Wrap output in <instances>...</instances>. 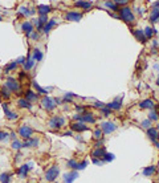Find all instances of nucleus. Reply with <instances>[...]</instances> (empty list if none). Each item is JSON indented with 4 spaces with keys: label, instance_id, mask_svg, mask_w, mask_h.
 <instances>
[{
    "label": "nucleus",
    "instance_id": "17",
    "mask_svg": "<svg viewBox=\"0 0 159 183\" xmlns=\"http://www.w3.org/2000/svg\"><path fill=\"white\" fill-rule=\"evenodd\" d=\"M21 31L25 33L26 37H29V35L35 31V25H33L31 21H23L21 23Z\"/></svg>",
    "mask_w": 159,
    "mask_h": 183
},
{
    "label": "nucleus",
    "instance_id": "21",
    "mask_svg": "<svg viewBox=\"0 0 159 183\" xmlns=\"http://www.w3.org/2000/svg\"><path fill=\"white\" fill-rule=\"evenodd\" d=\"M17 106H19V108H21V109H28V110H32L33 104H32V102H29L28 99H25V98H19L17 99Z\"/></svg>",
    "mask_w": 159,
    "mask_h": 183
},
{
    "label": "nucleus",
    "instance_id": "6",
    "mask_svg": "<svg viewBox=\"0 0 159 183\" xmlns=\"http://www.w3.org/2000/svg\"><path fill=\"white\" fill-rule=\"evenodd\" d=\"M17 134H19L23 139H28V138H32V137H33V134H35V130H33L31 126L23 125V126H20V128H19Z\"/></svg>",
    "mask_w": 159,
    "mask_h": 183
},
{
    "label": "nucleus",
    "instance_id": "52",
    "mask_svg": "<svg viewBox=\"0 0 159 183\" xmlns=\"http://www.w3.org/2000/svg\"><path fill=\"white\" fill-rule=\"evenodd\" d=\"M93 105H94L95 108H98V109H101V108H104V106H106V105L104 104V102H99V101H95Z\"/></svg>",
    "mask_w": 159,
    "mask_h": 183
},
{
    "label": "nucleus",
    "instance_id": "9",
    "mask_svg": "<svg viewBox=\"0 0 159 183\" xmlns=\"http://www.w3.org/2000/svg\"><path fill=\"white\" fill-rule=\"evenodd\" d=\"M64 19L68 21H80L82 19V13L77 11H69L64 15Z\"/></svg>",
    "mask_w": 159,
    "mask_h": 183
},
{
    "label": "nucleus",
    "instance_id": "41",
    "mask_svg": "<svg viewBox=\"0 0 159 183\" xmlns=\"http://www.w3.org/2000/svg\"><path fill=\"white\" fill-rule=\"evenodd\" d=\"M77 97L76 94H73V93H66V94H64V97H62V101L64 102H73L72 98Z\"/></svg>",
    "mask_w": 159,
    "mask_h": 183
},
{
    "label": "nucleus",
    "instance_id": "34",
    "mask_svg": "<svg viewBox=\"0 0 159 183\" xmlns=\"http://www.w3.org/2000/svg\"><path fill=\"white\" fill-rule=\"evenodd\" d=\"M17 66H19V64L16 61L9 62L8 65L4 66V73H9V72H12V71H16V69H17Z\"/></svg>",
    "mask_w": 159,
    "mask_h": 183
},
{
    "label": "nucleus",
    "instance_id": "3",
    "mask_svg": "<svg viewBox=\"0 0 159 183\" xmlns=\"http://www.w3.org/2000/svg\"><path fill=\"white\" fill-rule=\"evenodd\" d=\"M5 86L9 89L12 93H16V94H21V85H20V81L16 78H11L8 77L5 80Z\"/></svg>",
    "mask_w": 159,
    "mask_h": 183
},
{
    "label": "nucleus",
    "instance_id": "50",
    "mask_svg": "<svg viewBox=\"0 0 159 183\" xmlns=\"http://www.w3.org/2000/svg\"><path fill=\"white\" fill-rule=\"evenodd\" d=\"M92 162H93V163H94V165H101V166L105 163V162L102 161L101 158H92Z\"/></svg>",
    "mask_w": 159,
    "mask_h": 183
},
{
    "label": "nucleus",
    "instance_id": "37",
    "mask_svg": "<svg viewBox=\"0 0 159 183\" xmlns=\"http://www.w3.org/2000/svg\"><path fill=\"white\" fill-rule=\"evenodd\" d=\"M150 21L151 23H158L159 21V9H152L150 15Z\"/></svg>",
    "mask_w": 159,
    "mask_h": 183
},
{
    "label": "nucleus",
    "instance_id": "47",
    "mask_svg": "<svg viewBox=\"0 0 159 183\" xmlns=\"http://www.w3.org/2000/svg\"><path fill=\"white\" fill-rule=\"evenodd\" d=\"M8 138H9V134H8V133L0 130V142H2V141H7Z\"/></svg>",
    "mask_w": 159,
    "mask_h": 183
},
{
    "label": "nucleus",
    "instance_id": "54",
    "mask_svg": "<svg viewBox=\"0 0 159 183\" xmlns=\"http://www.w3.org/2000/svg\"><path fill=\"white\" fill-rule=\"evenodd\" d=\"M9 139H11V141H15V139H17V137H16V133H15V131L9 133Z\"/></svg>",
    "mask_w": 159,
    "mask_h": 183
},
{
    "label": "nucleus",
    "instance_id": "27",
    "mask_svg": "<svg viewBox=\"0 0 159 183\" xmlns=\"http://www.w3.org/2000/svg\"><path fill=\"white\" fill-rule=\"evenodd\" d=\"M35 60L32 58V56H28V57H26V60H25V62H24V65H23V68H24V71L25 72H29L31 71V69L33 68V66H35Z\"/></svg>",
    "mask_w": 159,
    "mask_h": 183
},
{
    "label": "nucleus",
    "instance_id": "35",
    "mask_svg": "<svg viewBox=\"0 0 159 183\" xmlns=\"http://www.w3.org/2000/svg\"><path fill=\"white\" fill-rule=\"evenodd\" d=\"M32 58L35 61H41L42 60V52L40 51L39 48H35L33 49V53H32Z\"/></svg>",
    "mask_w": 159,
    "mask_h": 183
},
{
    "label": "nucleus",
    "instance_id": "64",
    "mask_svg": "<svg viewBox=\"0 0 159 183\" xmlns=\"http://www.w3.org/2000/svg\"><path fill=\"white\" fill-rule=\"evenodd\" d=\"M158 78H159V76H158Z\"/></svg>",
    "mask_w": 159,
    "mask_h": 183
},
{
    "label": "nucleus",
    "instance_id": "4",
    "mask_svg": "<svg viewBox=\"0 0 159 183\" xmlns=\"http://www.w3.org/2000/svg\"><path fill=\"white\" fill-rule=\"evenodd\" d=\"M60 175V167L57 165H53L45 171V181L46 182H55Z\"/></svg>",
    "mask_w": 159,
    "mask_h": 183
},
{
    "label": "nucleus",
    "instance_id": "1",
    "mask_svg": "<svg viewBox=\"0 0 159 183\" xmlns=\"http://www.w3.org/2000/svg\"><path fill=\"white\" fill-rule=\"evenodd\" d=\"M118 15H119L122 21H125L129 27H131V24L135 21V15H134V12L131 11L130 7H122V8H119Z\"/></svg>",
    "mask_w": 159,
    "mask_h": 183
},
{
    "label": "nucleus",
    "instance_id": "57",
    "mask_svg": "<svg viewBox=\"0 0 159 183\" xmlns=\"http://www.w3.org/2000/svg\"><path fill=\"white\" fill-rule=\"evenodd\" d=\"M152 144H154V145H155V147H157L158 150H159V141H158V139H157V141H154Z\"/></svg>",
    "mask_w": 159,
    "mask_h": 183
},
{
    "label": "nucleus",
    "instance_id": "31",
    "mask_svg": "<svg viewBox=\"0 0 159 183\" xmlns=\"http://www.w3.org/2000/svg\"><path fill=\"white\" fill-rule=\"evenodd\" d=\"M148 119H150L151 122H158L159 121V112L157 109H151L150 113H148Z\"/></svg>",
    "mask_w": 159,
    "mask_h": 183
},
{
    "label": "nucleus",
    "instance_id": "46",
    "mask_svg": "<svg viewBox=\"0 0 159 183\" xmlns=\"http://www.w3.org/2000/svg\"><path fill=\"white\" fill-rule=\"evenodd\" d=\"M113 2H114L118 7H126V5L129 4V2H130V0H113Z\"/></svg>",
    "mask_w": 159,
    "mask_h": 183
},
{
    "label": "nucleus",
    "instance_id": "13",
    "mask_svg": "<svg viewBox=\"0 0 159 183\" xmlns=\"http://www.w3.org/2000/svg\"><path fill=\"white\" fill-rule=\"evenodd\" d=\"M2 106H3V110H4V114H5V118L7 119H9V121H16V119L19 118L17 113L9 110V108H8V105H7V104H3Z\"/></svg>",
    "mask_w": 159,
    "mask_h": 183
},
{
    "label": "nucleus",
    "instance_id": "22",
    "mask_svg": "<svg viewBox=\"0 0 159 183\" xmlns=\"http://www.w3.org/2000/svg\"><path fill=\"white\" fill-rule=\"evenodd\" d=\"M158 133L159 131L157 130V128H154V126H151V128H148L147 130H146V134H147V137L151 139V142L158 139Z\"/></svg>",
    "mask_w": 159,
    "mask_h": 183
},
{
    "label": "nucleus",
    "instance_id": "8",
    "mask_svg": "<svg viewBox=\"0 0 159 183\" xmlns=\"http://www.w3.org/2000/svg\"><path fill=\"white\" fill-rule=\"evenodd\" d=\"M101 130L104 131V134H111L117 130V125L114 122H110V121H105L101 124Z\"/></svg>",
    "mask_w": 159,
    "mask_h": 183
},
{
    "label": "nucleus",
    "instance_id": "30",
    "mask_svg": "<svg viewBox=\"0 0 159 183\" xmlns=\"http://www.w3.org/2000/svg\"><path fill=\"white\" fill-rule=\"evenodd\" d=\"M11 94H12V92L9 90L5 85H3L2 88H0V96H2L4 99H9V98H11Z\"/></svg>",
    "mask_w": 159,
    "mask_h": 183
},
{
    "label": "nucleus",
    "instance_id": "12",
    "mask_svg": "<svg viewBox=\"0 0 159 183\" xmlns=\"http://www.w3.org/2000/svg\"><path fill=\"white\" fill-rule=\"evenodd\" d=\"M77 178H78V171L77 170H72V171H69V172H66V174L62 175V181H64V183H73Z\"/></svg>",
    "mask_w": 159,
    "mask_h": 183
},
{
    "label": "nucleus",
    "instance_id": "16",
    "mask_svg": "<svg viewBox=\"0 0 159 183\" xmlns=\"http://www.w3.org/2000/svg\"><path fill=\"white\" fill-rule=\"evenodd\" d=\"M131 33H132V36H134V37L137 39L139 43H143V44H145V43L147 41V39H146V36H145L143 29H141V28L131 29Z\"/></svg>",
    "mask_w": 159,
    "mask_h": 183
},
{
    "label": "nucleus",
    "instance_id": "36",
    "mask_svg": "<svg viewBox=\"0 0 159 183\" xmlns=\"http://www.w3.org/2000/svg\"><path fill=\"white\" fill-rule=\"evenodd\" d=\"M11 149H12V150H16V151L21 150V149H23V142H20L19 139H15V141H12V142H11Z\"/></svg>",
    "mask_w": 159,
    "mask_h": 183
},
{
    "label": "nucleus",
    "instance_id": "49",
    "mask_svg": "<svg viewBox=\"0 0 159 183\" xmlns=\"http://www.w3.org/2000/svg\"><path fill=\"white\" fill-rule=\"evenodd\" d=\"M76 110H77L78 112V114H85V113L86 112H88V110H86V109L84 108V106H76Z\"/></svg>",
    "mask_w": 159,
    "mask_h": 183
},
{
    "label": "nucleus",
    "instance_id": "19",
    "mask_svg": "<svg viewBox=\"0 0 159 183\" xmlns=\"http://www.w3.org/2000/svg\"><path fill=\"white\" fill-rule=\"evenodd\" d=\"M74 7H77L80 9H84V11H88V9H90L93 7V4L90 2H88V0H77L74 3Z\"/></svg>",
    "mask_w": 159,
    "mask_h": 183
},
{
    "label": "nucleus",
    "instance_id": "25",
    "mask_svg": "<svg viewBox=\"0 0 159 183\" xmlns=\"http://www.w3.org/2000/svg\"><path fill=\"white\" fill-rule=\"evenodd\" d=\"M104 8L109 9L110 12H118V11H119V7L115 4L113 0H106L105 4H104Z\"/></svg>",
    "mask_w": 159,
    "mask_h": 183
},
{
    "label": "nucleus",
    "instance_id": "2",
    "mask_svg": "<svg viewBox=\"0 0 159 183\" xmlns=\"http://www.w3.org/2000/svg\"><path fill=\"white\" fill-rule=\"evenodd\" d=\"M66 125V118L62 115H53V117L48 121V126L52 130H61Z\"/></svg>",
    "mask_w": 159,
    "mask_h": 183
},
{
    "label": "nucleus",
    "instance_id": "63",
    "mask_svg": "<svg viewBox=\"0 0 159 183\" xmlns=\"http://www.w3.org/2000/svg\"><path fill=\"white\" fill-rule=\"evenodd\" d=\"M158 112H159V105H158Z\"/></svg>",
    "mask_w": 159,
    "mask_h": 183
},
{
    "label": "nucleus",
    "instance_id": "29",
    "mask_svg": "<svg viewBox=\"0 0 159 183\" xmlns=\"http://www.w3.org/2000/svg\"><path fill=\"white\" fill-rule=\"evenodd\" d=\"M52 7L51 5H37V13L39 15H48L49 12L52 11Z\"/></svg>",
    "mask_w": 159,
    "mask_h": 183
},
{
    "label": "nucleus",
    "instance_id": "33",
    "mask_svg": "<svg viewBox=\"0 0 159 183\" xmlns=\"http://www.w3.org/2000/svg\"><path fill=\"white\" fill-rule=\"evenodd\" d=\"M12 174L11 172H2L0 174V183H11Z\"/></svg>",
    "mask_w": 159,
    "mask_h": 183
},
{
    "label": "nucleus",
    "instance_id": "23",
    "mask_svg": "<svg viewBox=\"0 0 159 183\" xmlns=\"http://www.w3.org/2000/svg\"><path fill=\"white\" fill-rule=\"evenodd\" d=\"M157 172V166H147V167H145L143 170H142V174H143V177H154V174Z\"/></svg>",
    "mask_w": 159,
    "mask_h": 183
},
{
    "label": "nucleus",
    "instance_id": "20",
    "mask_svg": "<svg viewBox=\"0 0 159 183\" xmlns=\"http://www.w3.org/2000/svg\"><path fill=\"white\" fill-rule=\"evenodd\" d=\"M139 108H141V109H148V110H151V109L155 108V102H154V99H151V98L143 99L142 102H139Z\"/></svg>",
    "mask_w": 159,
    "mask_h": 183
},
{
    "label": "nucleus",
    "instance_id": "55",
    "mask_svg": "<svg viewBox=\"0 0 159 183\" xmlns=\"http://www.w3.org/2000/svg\"><path fill=\"white\" fill-rule=\"evenodd\" d=\"M25 57H23V56H21V57H19L17 58V61H16V62H17V64H23V65H24V62H25Z\"/></svg>",
    "mask_w": 159,
    "mask_h": 183
},
{
    "label": "nucleus",
    "instance_id": "48",
    "mask_svg": "<svg viewBox=\"0 0 159 183\" xmlns=\"http://www.w3.org/2000/svg\"><path fill=\"white\" fill-rule=\"evenodd\" d=\"M29 37H31V40H35V41H36V40L40 39V33L37 31H33L31 35H29Z\"/></svg>",
    "mask_w": 159,
    "mask_h": 183
},
{
    "label": "nucleus",
    "instance_id": "53",
    "mask_svg": "<svg viewBox=\"0 0 159 183\" xmlns=\"http://www.w3.org/2000/svg\"><path fill=\"white\" fill-rule=\"evenodd\" d=\"M61 135H64V137H73V131L72 130H66V131L62 133Z\"/></svg>",
    "mask_w": 159,
    "mask_h": 183
},
{
    "label": "nucleus",
    "instance_id": "15",
    "mask_svg": "<svg viewBox=\"0 0 159 183\" xmlns=\"http://www.w3.org/2000/svg\"><path fill=\"white\" fill-rule=\"evenodd\" d=\"M31 169H32V163H25V165L20 166L17 170H16V172H17V175L20 178H26V175H28Z\"/></svg>",
    "mask_w": 159,
    "mask_h": 183
},
{
    "label": "nucleus",
    "instance_id": "43",
    "mask_svg": "<svg viewBox=\"0 0 159 183\" xmlns=\"http://www.w3.org/2000/svg\"><path fill=\"white\" fill-rule=\"evenodd\" d=\"M151 124H152V122H151L150 119L147 118V119H145V121H142V124H141V128H142V129H145V130H147L148 128H151V126H152Z\"/></svg>",
    "mask_w": 159,
    "mask_h": 183
},
{
    "label": "nucleus",
    "instance_id": "61",
    "mask_svg": "<svg viewBox=\"0 0 159 183\" xmlns=\"http://www.w3.org/2000/svg\"><path fill=\"white\" fill-rule=\"evenodd\" d=\"M2 20H3V17H2V15H0V21H2Z\"/></svg>",
    "mask_w": 159,
    "mask_h": 183
},
{
    "label": "nucleus",
    "instance_id": "58",
    "mask_svg": "<svg viewBox=\"0 0 159 183\" xmlns=\"http://www.w3.org/2000/svg\"><path fill=\"white\" fill-rule=\"evenodd\" d=\"M154 69H157V71H159V64H155V65H154Z\"/></svg>",
    "mask_w": 159,
    "mask_h": 183
},
{
    "label": "nucleus",
    "instance_id": "24",
    "mask_svg": "<svg viewBox=\"0 0 159 183\" xmlns=\"http://www.w3.org/2000/svg\"><path fill=\"white\" fill-rule=\"evenodd\" d=\"M56 25H57V20H56V19H51V20H49V21L44 25V29H42V32H44L45 35H48V33L51 32Z\"/></svg>",
    "mask_w": 159,
    "mask_h": 183
},
{
    "label": "nucleus",
    "instance_id": "39",
    "mask_svg": "<svg viewBox=\"0 0 159 183\" xmlns=\"http://www.w3.org/2000/svg\"><path fill=\"white\" fill-rule=\"evenodd\" d=\"M77 166H78V162L76 159H69L66 162V167H69L70 170H77Z\"/></svg>",
    "mask_w": 159,
    "mask_h": 183
},
{
    "label": "nucleus",
    "instance_id": "18",
    "mask_svg": "<svg viewBox=\"0 0 159 183\" xmlns=\"http://www.w3.org/2000/svg\"><path fill=\"white\" fill-rule=\"evenodd\" d=\"M24 98L28 99L29 102H32V104H33V102L39 101V94L35 90H32V89H28V90L24 93Z\"/></svg>",
    "mask_w": 159,
    "mask_h": 183
},
{
    "label": "nucleus",
    "instance_id": "56",
    "mask_svg": "<svg viewBox=\"0 0 159 183\" xmlns=\"http://www.w3.org/2000/svg\"><path fill=\"white\" fill-rule=\"evenodd\" d=\"M152 9H159V2H155L152 4Z\"/></svg>",
    "mask_w": 159,
    "mask_h": 183
},
{
    "label": "nucleus",
    "instance_id": "28",
    "mask_svg": "<svg viewBox=\"0 0 159 183\" xmlns=\"http://www.w3.org/2000/svg\"><path fill=\"white\" fill-rule=\"evenodd\" d=\"M32 85H33V88L37 90V93H40V94H44V96L48 94L49 90H52V88H41V86H40L36 81H32Z\"/></svg>",
    "mask_w": 159,
    "mask_h": 183
},
{
    "label": "nucleus",
    "instance_id": "62",
    "mask_svg": "<svg viewBox=\"0 0 159 183\" xmlns=\"http://www.w3.org/2000/svg\"><path fill=\"white\" fill-rule=\"evenodd\" d=\"M158 141H159V133H158Z\"/></svg>",
    "mask_w": 159,
    "mask_h": 183
},
{
    "label": "nucleus",
    "instance_id": "14",
    "mask_svg": "<svg viewBox=\"0 0 159 183\" xmlns=\"http://www.w3.org/2000/svg\"><path fill=\"white\" fill-rule=\"evenodd\" d=\"M35 12H36L35 8H31V9H29L28 7H25V5H20V7H19V13H17L19 17H17V19H20V16H24V17H29V16L33 15Z\"/></svg>",
    "mask_w": 159,
    "mask_h": 183
},
{
    "label": "nucleus",
    "instance_id": "32",
    "mask_svg": "<svg viewBox=\"0 0 159 183\" xmlns=\"http://www.w3.org/2000/svg\"><path fill=\"white\" fill-rule=\"evenodd\" d=\"M143 32H145V36H146V39H147V40H151L155 36V33H157L152 27H146V28L143 29Z\"/></svg>",
    "mask_w": 159,
    "mask_h": 183
},
{
    "label": "nucleus",
    "instance_id": "51",
    "mask_svg": "<svg viewBox=\"0 0 159 183\" xmlns=\"http://www.w3.org/2000/svg\"><path fill=\"white\" fill-rule=\"evenodd\" d=\"M102 146H104V139H98V141H95L94 147H102Z\"/></svg>",
    "mask_w": 159,
    "mask_h": 183
},
{
    "label": "nucleus",
    "instance_id": "42",
    "mask_svg": "<svg viewBox=\"0 0 159 183\" xmlns=\"http://www.w3.org/2000/svg\"><path fill=\"white\" fill-rule=\"evenodd\" d=\"M99 110H101V114L104 115V117H109V115L111 114V112H113L111 109H109V108H108V106H104V108H101Z\"/></svg>",
    "mask_w": 159,
    "mask_h": 183
},
{
    "label": "nucleus",
    "instance_id": "11",
    "mask_svg": "<svg viewBox=\"0 0 159 183\" xmlns=\"http://www.w3.org/2000/svg\"><path fill=\"white\" fill-rule=\"evenodd\" d=\"M122 101H123V97H122V96H119V97H117L114 99V101H111V102H109L108 105V108L109 109H111V110H121L122 109Z\"/></svg>",
    "mask_w": 159,
    "mask_h": 183
},
{
    "label": "nucleus",
    "instance_id": "7",
    "mask_svg": "<svg viewBox=\"0 0 159 183\" xmlns=\"http://www.w3.org/2000/svg\"><path fill=\"white\" fill-rule=\"evenodd\" d=\"M70 130L78 133V134H81V133L89 130V126L86 124H84V122H81V121H74V122H72V124H70Z\"/></svg>",
    "mask_w": 159,
    "mask_h": 183
},
{
    "label": "nucleus",
    "instance_id": "38",
    "mask_svg": "<svg viewBox=\"0 0 159 183\" xmlns=\"http://www.w3.org/2000/svg\"><path fill=\"white\" fill-rule=\"evenodd\" d=\"M114 159H115V155H114V154H111V153H108V151H106L105 154H104V157H102V161H104L105 163L114 161Z\"/></svg>",
    "mask_w": 159,
    "mask_h": 183
},
{
    "label": "nucleus",
    "instance_id": "5",
    "mask_svg": "<svg viewBox=\"0 0 159 183\" xmlns=\"http://www.w3.org/2000/svg\"><path fill=\"white\" fill-rule=\"evenodd\" d=\"M40 105H41V108L46 112H53L56 109V106H57L55 102V98H51V97H48V96H44V97L40 99Z\"/></svg>",
    "mask_w": 159,
    "mask_h": 183
},
{
    "label": "nucleus",
    "instance_id": "45",
    "mask_svg": "<svg viewBox=\"0 0 159 183\" xmlns=\"http://www.w3.org/2000/svg\"><path fill=\"white\" fill-rule=\"evenodd\" d=\"M88 163H89V162L86 161V159H84L82 162H80L78 166H77V171H80V170H85L86 166H88Z\"/></svg>",
    "mask_w": 159,
    "mask_h": 183
},
{
    "label": "nucleus",
    "instance_id": "59",
    "mask_svg": "<svg viewBox=\"0 0 159 183\" xmlns=\"http://www.w3.org/2000/svg\"><path fill=\"white\" fill-rule=\"evenodd\" d=\"M157 85H158V86H159V78H158V80H157Z\"/></svg>",
    "mask_w": 159,
    "mask_h": 183
},
{
    "label": "nucleus",
    "instance_id": "44",
    "mask_svg": "<svg viewBox=\"0 0 159 183\" xmlns=\"http://www.w3.org/2000/svg\"><path fill=\"white\" fill-rule=\"evenodd\" d=\"M37 19H39V21L41 23L42 25H45L46 23L49 21V20H48V15H39V17H37Z\"/></svg>",
    "mask_w": 159,
    "mask_h": 183
},
{
    "label": "nucleus",
    "instance_id": "60",
    "mask_svg": "<svg viewBox=\"0 0 159 183\" xmlns=\"http://www.w3.org/2000/svg\"><path fill=\"white\" fill-rule=\"evenodd\" d=\"M157 130H158V131H159V124H158V125H157Z\"/></svg>",
    "mask_w": 159,
    "mask_h": 183
},
{
    "label": "nucleus",
    "instance_id": "10",
    "mask_svg": "<svg viewBox=\"0 0 159 183\" xmlns=\"http://www.w3.org/2000/svg\"><path fill=\"white\" fill-rule=\"evenodd\" d=\"M39 145H40V138H39V137H32V138L24 139V142H23V149L37 147Z\"/></svg>",
    "mask_w": 159,
    "mask_h": 183
},
{
    "label": "nucleus",
    "instance_id": "26",
    "mask_svg": "<svg viewBox=\"0 0 159 183\" xmlns=\"http://www.w3.org/2000/svg\"><path fill=\"white\" fill-rule=\"evenodd\" d=\"M106 153V149L102 146V147H94V150L92 151V158H101L104 157V154Z\"/></svg>",
    "mask_w": 159,
    "mask_h": 183
},
{
    "label": "nucleus",
    "instance_id": "40",
    "mask_svg": "<svg viewBox=\"0 0 159 183\" xmlns=\"http://www.w3.org/2000/svg\"><path fill=\"white\" fill-rule=\"evenodd\" d=\"M93 137H94L95 141H98V139H102V137H104V131L101 130V128H99V129H95V130L93 131Z\"/></svg>",
    "mask_w": 159,
    "mask_h": 183
}]
</instances>
